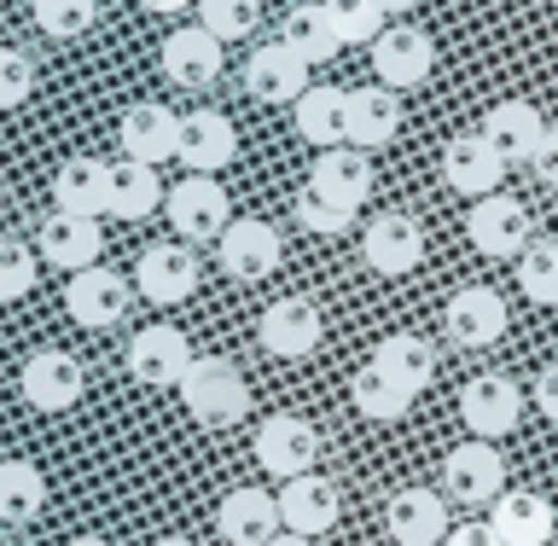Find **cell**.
I'll list each match as a JSON object with an SVG mask.
<instances>
[{
    "label": "cell",
    "instance_id": "obj_1",
    "mask_svg": "<svg viewBox=\"0 0 558 546\" xmlns=\"http://www.w3.org/2000/svg\"><path fill=\"white\" fill-rule=\"evenodd\" d=\"M181 401H186V413L198 418V425L221 430V425H239V418L251 413V384H244V373L233 361L198 355L181 378Z\"/></svg>",
    "mask_w": 558,
    "mask_h": 546
},
{
    "label": "cell",
    "instance_id": "obj_41",
    "mask_svg": "<svg viewBox=\"0 0 558 546\" xmlns=\"http://www.w3.org/2000/svg\"><path fill=\"white\" fill-rule=\"evenodd\" d=\"M35 274H41V262L24 239H7L0 233V303H17V296L35 291Z\"/></svg>",
    "mask_w": 558,
    "mask_h": 546
},
{
    "label": "cell",
    "instance_id": "obj_21",
    "mask_svg": "<svg viewBox=\"0 0 558 546\" xmlns=\"http://www.w3.org/2000/svg\"><path fill=\"white\" fill-rule=\"evenodd\" d=\"M308 70L286 41H262L251 59H244V87L262 99V105H296L308 94Z\"/></svg>",
    "mask_w": 558,
    "mask_h": 546
},
{
    "label": "cell",
    "instance_id": "obj_44",
    "mask_svg": "<svg viewBox=\"0 0 558 546\" xmlns=\"http://www.w3.org/2000/svg\"><path fill=\"white\" fill-rule=\"evenodd\" d=\"M442 546H506L500 535H495V523H477V518H465V523H453V530H448V541Z\"/></svg>",
    "mask_w": 558,
    "mask_h": 546
},
{
    "label": "cell",
    "instance_id": "obj_38",
    "mask_svg": "<svg viewBox=\"0 0 558 546\" xmlns=\"http://www.w3.org/2000/svg\"><path fill=\"white\" fill-rule=\"evenodd\" d=\"M198 24L216 41H244L262 24V0H198Z\"/></svg>",
    "mask_w": 558,
    "mask_h": 546
},
{
    "label": "cell",
    "instance_id": "obj_27",
    "mask_svg": "<svg viewBox=\"0 0 558 546\" xmlns=\"http://www.w3.org/2000/svg\"><path fill=\"white\" fill-rule=\"evenodd\" d=\"M105 204H111V163H99V157H70V163H59V174H52V209L99 221Z\"/></svg>",
    "mask_w": 558,
    "mask_h": 546
},
{
    "label": "cell",
    "instance_id": "obj_9",
    "mask_svg": "<svg viewBox=\"0 0 558 546\" xmlns=\"http://www.w3.org/2000/svg\"><path fill=\"white\" fill-rule=\"evenodd\" d=\"M500 488H506V460H500V448L495 442H465V448H453L448 460H442V495L448 500H460V506H495L500 500Z\"/></svg>",
    "mask_w": 558,
    "mask_h": 546
},
{
    "label": "cell",
    "instance_id": "obj_37",
    "mask_svg": "<svg viewBox=\"0 0 558 546\" xmlns=\"http://www.w3.org/2000/svg\"><path fill=\"white\" fill-rule=\"evenodd\" d=\"M29 12L52 41H76L99 24V0H29Z\"/></svg>",
    "mask_w": 558,
    "mask_h": 546
},
{
    "label": "cell",
    "instance_id": "obj_42",
    "mask_svg": "<svg viewBox=\"0 0 558 546\" xmlns=\"http://www.w3.org/2000/svg\"><path fill=\"white\" fill-rule=\"evenodd\" d=\"M35 94V64L17 47H0V111H17Z\"/></svg>",
    "mask_w": 558,
    "mask_h": 546
},
{
    "label": "cell",
    "instance_id": "obj_18",
    "mask_svg": "<svg viewBox=\"0 0 558 546\" xmlns=\"http://www.w3.org/2000/svg\"><path fill=\"white\" fill-rule=\"evenodd\" d=\"M436 70V47L418 24H390L373 41V76L384 87H418Z\"/></svg>",
    "mask_w": 558,
    "mask_h": 546
},
{
    "label": "cell",
    "instance_id": "obj_15",
    "mask_svg": "<svg viewBox=\"0 0 558 546\" xmlns=\"http://www.w3.org/2000/svg\"><path fill=\"white\" fill-rule=\"evenodd\" d=\"M442 181L460 192V198H488L506 181V157L495 151V139L483 129L477 134H453L442 146Z\"/></svg>",
    "mask_w": 558,
    "mask_h": 546
},
{
    "label": "cell",
    "instance_id": "obj_2",
    "mask_svg": "<svg viewBox=\"0 0 558 546\" xmlns=\"http://www.w3.org/2000/svg\"><path fill=\"white\" fill-rule=\"evenodd\" d=\"M314 460H320V436H314L308 418L296 413H268L256 425V465L268 471V477L291 483V477H308Z\"/></svg>",
    "mask_w": 558,
    "mask_h": 546
},
{
    "label": "cell",
    "instance_id": "obj_12",
    "mask_svg": "<svg viewBox=\"0 0 558 546\" xmlns=\"http://www.w3.org/2000/svg\"><path fill=\"white\" fill-rule=\"evenodd\" d=\"M17 390L35 413H64L82 401V361L64 355V349H35V355L17 366Z\"/></svg>",
    "mask_w": 558,
    "mask_h": 546
},
{
    "label": "cell",
    "instance_id": "obj_7",
    "mask_svg": "<svg viewBox=\"0 0 558 546\" xmlns=\"http://www.w3.org/2000/svg\"><path fill=\"white\" fill-rule=\"evenodd\" d=\"M320 308L308 303V296H279V303L262 308V320H256V343L268 349L274 361H303L320 349Z\"/></svg>",
    "mask_w": 558,
    "mask_h": 546
},
{
    "label": "cell",
    "instance_id": "obj_40",
    "mask_svg": "<svg viewBox=\"0 0 558 546\" xmlns=\"http://www.w3.org/2000/svg\"><path fill=\"white\" fill-rule=\"evenodd\" d=\"M355 216H361V209H349V204H338V198H326V192H320V186H308V181H303V192H296V221H303L308 233H320V239L349 233V227H355Z\"/></svg>",
    "mask_w": 558,
    "mask_h": 546
},
{
    "label": "cell",
    "instance_id": "obj_14",
    "mask_svg": "<svg viewBox=\"0 0 558 546\" xmlns=\"http://www.w3.org/2000/svg\"><path fill=\"white\" fill-rule=\"evenodd\" d=\"M163 209H169V227H174V233H181L186 244H192V239H221V233H227V221H233L221 181H209V174L174 181V192L163 198Z\"/></svg>",
    "mask_w": 558,
    "mask_h": 546
},
{
    "label": "cell",
    "instance_id": "obj_47",
    "mask_svg": "<svg viewBox=\"0 0 558 546\" xmlns=\"http://www.w3.org/2000/svg\"><path fill=\"white\" fill-rule=\"evenodd\" d=\"M268 546H314V541H308V535H291V530H279Z\"/></svg>",
    "mask_w": 558,
    "mask_h": 546
},
{
    "label": "cell",
    "instance_id": "obj_4",
    "mask_svg": "<svg viewBox=\"0 0 558 546\" xmlns=\"http://www.w3.org/2000/svg\"><path fill=\"white\" fill-rule=\"evenodd\" d=\"M465 239L477 244L483 256H495V262H512L530 251V209H523L518 198H506V192H488V198L471 204V216H465Z\"/></svg>",
    "mask_w": 558,
    "mask_h": 546
},
{
    "label": "cell",
    "instance_id": "obj_46",
    "mask_svg": "<svg viewBox=\"0 0 558 546\" xmlns=\"http://www.w3.org/2000/svg\"><path fill=\"white\" fill-rule=\"evenodd\" d=\"M146 12H186V7H198V0H140Z\"/></svg>",
    "mask_w": 558,
    "mask_h": 546
},
{
    "label": "cell",
    "instance_id": "obj_24",
    "mask_svg": "<svg viewBox=\"0 0 558 546\" xmlns=\"http://www.w3.org/2000/svg\"><path fill=\"white\" fill-rule=\"evenodd\" d=\"M216 530L227 546H268L286 523H279V495L268 488H233L216 512Z\"/></svg>",
    "mask_w": 558,
    "mask_h": 546
},
{
    "label": "cell",
    "instance_id": "obj_35",
    "mask_svg": "<svg viewBox=\"0 0 558 546\" xmlns=\"http://www.w3.org/2000/svg\"><path fill=\"white\" fill-rule=\"evenodd\" d=\"M349 401H355V413L361 418H378V425H396L401 413L413 408V390H401L396 378H384L373 361L355 373V384H349Z\"/></svg>",
    "mask_w": 558,
    "mask_h": 546
},
{
    "label": "cell",
    "instance_id": "obj_19",
    "mask_svg": "<svg viewBox=\"0 0 558 546\" xmlns=\"http://www.w3.org/2000/svg\"><path fill=\"white\" fill-rule=\"evenodd\" d=\"M442 331H448V338L460 343V349H488V343H500V338H506V296L488 291V286L453 291L448 308H442Z\"/></svg>",
    "mask_w": 558,
    "mask_h": 546
},
{
    "label": "cell",
    "instance_id": "obj_50",
    "mask_svg": "<svg viewBox=\"0 0 558 546\" xmlns=\"http://www.w3.org/2000/svg\"><path fill=\"white\" fill-rule=\"evenodd\" d=\"M151 546H192L186 535H163V541H151Z\"/></svg>",
    "mask_w": 558,
    "mask_h": 546
},
{
    "label": "cell",
    "instance_id": "obj_8",
    "mask_svg": "<svg viewBox=\"0 0 558 546\" xmlns=\"http://www.w3.org/2000/svg\"><path fill=\"white\" fill-rule=\"evenodd\" d=\"M338 518H343V488L331 477H320V471L279 483V523H286L291 535L320 541V535L338 530Z\"/></svg>",
    "mask_w": 558,
    "mask_h": 546
},
{
    "label": "cell",
    "instance_id": "obj_34",
    "mask_svg": "<svg viewBox=\"0 0 558 546\" xmlns=\"http://www.w3.org/2000/svg\"><path fill=\"white\" fill-rule=\"evenodd\" d=\"M279 41H286L303 64H326L331 52H338V29H331V17L326 7H291L286 12V24H279Z\"/></svg>",
    "mask_w": 558,
    "mask_h": 546
},
{
    "label": "cell",
    "instance_id": "obj_29",
    "mask_svg": "<svg viewBox=\"0 0 558 546\" xmlns=\"http://www.w3.org/2000/svg\"><path fill=\"white\" fill-rule=\"evenodd\" d=\"M483 134L495 139V151L506 157V163H530L541 134H547V122H541V111L530 99H500V105H488Z\"/></svg>",
    "mask_w": 558,
    "mask_h": 546
},
{
    "label": "cell",
    "instance_id": "obj_45",
    "mask_svg": "<svg viewBox=\"0 0 558 546\" xmlns=\"http://www.w3.org/2000/svg\"><path fill=\"white\" fill-rule=\"evenodd\" d=\"M535 408L558 425V361H553V366H541V378H535Z\"/></svg>",
    "mask_w": 558,
    "mask_h": 546
},
{
    "label": "cell",
    "instance_id": "obj_33",
    "mask_svg": "<svg viewBox=\"0 0 558 546\" xmlns=\"http://www.w3.org/2000/svg\"><path fill=\"white\" fill-rule=\"evenodd\" d=\"M47 506V477L35 460H0V523H35Z\"/></svg>",
    "mask_w": 558,
    "mask_h": 546
},
{
    "label": "cell",
    "instance_id": "obj_31",
    "mask_svg": "<svg viewBox=\"0 0 558 546\" xmlns=\"http://www.w3.org/2000/svg\"><path fill=\"white\" fill-rule=\"evenodd\" d=\"M163 181H157V169L151 163H111V204H105V216H117V221H146L151 209H163Z\"/></svg>",
    "mask_w": 558,
    "mask_h": 546
},
{
    "label": "cell",
    "instance_id": "obj_20",
    "mask_svg": "<svg viewBox=\"0 0 558 546\" xmlns=\"http://www.w3.org/2000/svg\"><path fill=\"white\" fill-rule=\"evenodd\" d=\"M401 134V94L396 87H349V105H343V139L355 151H378Z\"/></svg>",
    "mask_w": 558,
    "mask_h": 546
},
{
    "label": "cell",
    "instance_id": "obj_39",
    "mask_svg": "<svg viewBox=\"0 0 558 546\" xmlns=\"http://www.w3.org/2000/svg\"><path fill=\"white\" fill-rule=\"evenodd\" d=\"M320 7L331 17V29H338V41H366V47L384 35V17H390L378 0H320Z\"/></svg>",
    "mask_w": 558,
    "mask_h": 546
},
{
    "label": "cell",
    "instance_id": "obj_5",
    "mask_svg": "<svg viewBox=\"0 0 558 546\" xmlns=\"http://www.w3.org/2000/svg\"><path fill=\"white\" fill-rule=\"evenodd\" d=\"M460 418L471 436H483V442H500V436L518 430L523 418V390L506 373H477L460 390Z\"/></svg>",
    "mask_w": 558,
    "mask_h": 546
},
{
    "label": "cell",
    "instance_id": "obj_30",
    "mask_svg": "<svg viewBox=\"0 0 558 546\" xmlns=\"http://www.w3.org/2000/svg\"><path fill=\"white\" fill-rule=\"evenodd\" d=\"M373 366L384 378H396L401 390H430V378H436V349L418 338V331H390L378 349H373Z\"/></svg>",
    "mask_w": 558,
    "mask_h": 546
},
{
    "label": "cell",
    "instance_id": "obj_13",
    "mask_svg": "<svg viewBox=\"0 0 558 546\" xmlns=\"http://www.w3.org/2000/svg\"><path fill=\"white\" fill-rule=\"evenodd\" d=\"M192 361L198 355H192L181 326H146V331H134V343H129V373L140 384H151V390H181Z\"/></svg>",
    "mask_w": 558,
    "mask_h": 546
},
{
    "label": "cell",
    "instance_id": "obj_48",
    "mask_svg": "<svg viewBox=\"0 0 558 546\" xmlns=\"http://www.w3.org/2000/svg\"><path fill=\"white\" fill-rule=\"evenodd\" d=\"M378 7H384V12H413L418 0H378Z\"/></svg>",
    "mask_w": 558,
    "mask_h": 546
},
{
    "label": "cell",
    "instance_id": "obj_32",
    "mask_svg": "<svg viewBox=\"0 0 558 546\" xmlns=\"http://www.w3.org/2000/svg\"><path fill=\"white\" fill-rule=\"evenodd\" d=\"M343 105H349V87H314L296 99V134L308 139L314 151H331V146H349L343 139Z\"/></svg>",
    "mask_w": 558,
    "mask_h": 546
},
{
    "label": "cell",
    "instance_id": "obj_53",
    "mask_svg": "<svg viewBox=\"0 0 558 546\" xmlns=\"http://www.w3.org/2000/svg\"><path fill=\"white\" fill-rule=\"evenodd\" d=\"M553 7H558V0H553Z\"/></svg>",
    "mask_w": 558,
    "mask_h": 546
},
{
    "label": "cell",
    "instance_id": "obj_26",
    "mask_svg": "<svg viewBox=\"0 0 558 546\" xmlns=\"http://www.w3.org/2000/svg\"><path fill=\"white\" fill-rule=\"evenodd\" d=\"M239 157V134H233V117H221V111H186L181 117V163L192 174H216L227 169Z\"/></svg>",
    "mask_w": 558,
    "mask_h": 546
},
{
    "label": "cell",
    "instance_id": "obj_6",
    "mask_svg": "<svg viewBox=\"0 0 558 546\" xmlns=\"http://www.w3.org/2000/svg\"><path fill=\"white\" fill-rule=\"evenodd\" d=\"M129 303H134V286L111 268H82V274H70V286H64V314L82 331H111L122 314H129Z\"/></svg>",
    "mask_w": 558,
    "mask_h": 546
},
{
    "label": "cell",
    "instance_id": "obj_16",
    "mask_svg": "<svg viewBox=\"0 0 558 546\" xmlns=\"http://www.w3.org/2000/svg\"><path fill=\"white\" fill-rule=\"evenodd\" d=\"M216 256H221V274L239 279V286H256V279H268L279 268V233L268 221H227V233L216 239Z\"/></svg>",
    "mask_w": 558,
    "mask_h": 546
},
{
    "label": "cell",
    "instance_id": "obj_10",
    "mask_svg": "<svg viewBox=\"0 0 558 546\" xmlns=\"http://www.w3.org/2000/svg\"><path fill=\"white\" fill-rule=\"evenodd\" d=\"M361 256L373 274H413L418 256H425V227H418L413 216H401V209H384V216H373L361 227Z\"/></svg>",
    "mask_w": 558,
    "mask_h": 546
},
{
    "label": "cell",
    "instance_id": "obj_11",
    "mask_svg": "<svg viewBox=\"0 0 558 546\" xmlns=\"http://www.w3.org/2000/svg\"><path fill=\"white\" fill-rule=\"evenodd\" d=\"M117 146H122L129 163H151V169L169 163V157H181V117H174L169 105H157V99L129 105L122 122H117Z\"/></svg>",
    "mask_w": 558,
    "mask_h": 546
},
{
    "label": "cell",
    "instance_id": "obj_51",
    "mask_svg": "<svg viewBox=\"0 0 558 546\" xmlns=\"http://www.w3.org/2000/svg\"><path fill=\"white\" fill-rule=\"evenodd\" d=\"M0 209H7V181H0Z\"/></svg>",
    "mask_w": 558,
    "mask_h": 546
},
{
    "label": "cell",
    "instance_id": "obj_43",
    "mask_svg": "<svg viewBox=\"0 0 558 546\" xmlns=\"http://www.w3.org/2000/svg\"><path fill=\"white\" fill-rule=\"evenodd\" d=\"M530 174L541 186H553L558 192V129L547 122V134H541V146H535V157H530Z\"/></svg>",
    "mask_w": 558,
    "mask_h": 546
},
{
    "label": "cell",
    "instance_id": "obj_28",
    "mask_svg": "<svg viewBox=\"0 0 558 546\" xmlns=\"http://www.w3.org/2000/svg\"><path fill=\"white\" fill-rule=\"evenodd\" d=\"M308 186H320L326 198H338V204H349V209H361L366 198H373V157L355 151V146H331V151L314 157Z\"/></svg>",
    "mask_w": 558,
    "mask_h": 546
},
{
    "label": "cell",
    "instance_id": "obj_22",
    "mask_svg": "<svg viewBox=\"0 0 558 546\" xmlns=\"http://www.w3.org/2000/svg\"><path fill=\"white\" fill-rule=\"evenodd\" d=\"M384 530H390L396 546H442L448 541V500L430 495V488H401L384 506Z\"/></svg>",
    "mask_w": 558,
    "mask_h": 546
},
{
    "label": "cell",
    "instance_id": "obj_3",
    "mask_svg": "<svg viewBox=\"0 0 558 546\" xmlns=\"http://www.w3.org/2000/svg\"><path fill=\"white\" fill-rule=\"evenodd\" d=\"M134 286L146 303L157 308H174L186 303L192 291H198V256H192L186 239H163V244H146L134 262Z\"/></svg>",
    "mask_w": 558,
    "mask_h": 546
},
{
    "label": "cell",
    "instance_id": "obj_49",
    "mask_svg": "<svg viewBox=\"0 0 558 546\" xmlns=\"http://www.w3.org/2000/svg\"><path fill=\"white\" fill-rule=\"evenodd\" d=\"M64 546H111V541H99V535H76V541H64Z\"/></svg>",
    "mask_w": 558,
    "mask_h": 546
},
{
    "label": "cell",
    "instance_id": "obj_25",
    "mask_svg": "<svg viewBox=\"0 0 558 546\" xmlns=\"http://www.w3.org/2000/svg\"><path fill=\"white\" fill-rule=\"evenodd\" d=\"M157 64H163V76H169L174 87H209V82L221 76V41H216L204 24H186V29L163 35Z\"/></svg>",
    "mask_w": 558,
    "mask_h": 546
},
{
    "label": "cell",
    "instance_id": "obj_52",
    "mask_svg": "<svg viewBox=\"0 0 558 546\" xmlns=\"http://www.w3.org/2000/svg\"><path fill=\"white\" fill-rule=\"evenodd\" d=\"M0 7H7V0H0Z\"/></svg>",
    "mask_w": 558,
    "mask_h": 546
},
{
    "label": "cell",
    "instance_id": "obj_17",
    "mask_svg": "<svg viewBox=\"0 0 558 546\" xmlns=\"http://www.w3.org/2000/svg\"><path fill=\"white\" fill-rule=\"evenodd\" d=\"M35 251H41L52 268L64 274H82V268H99L105 256V227L94 216H64V209H52L41 221V233H35Z\"/></svg>",
    "mask_w": 558,
    "mask_h": 546
},
{
    "label": "cell",
    "instance_id": "obj_36",
    "mask_svg": "<svg viewBox=\"0 0 558 546\" xmlns=\"http://www.w3.org/2000/svg\"><path fill=\"white\" fill-rule=\"evenodd\" d=\"M518 291L541 308H558V239H535L518 256Z\"/></svg>",
    "mask_w": 558,
    "mask_h": 546
},
{
    "label": "cell",
    "instance_id": "obj_23",
    "mask_svg": "<svg viewBox=\"0 0 558 546\" xmlns=\"http://www.w3.org/2000/svg\"><path fill=\"white\" fill-rule=\"evenodd\" d=\"M488 523L506 546H553V500L535 488H500V500L488 506Z\"/></svg>",
    "mask_w": 558,
    "mask_h": 546
}]
</instances>
